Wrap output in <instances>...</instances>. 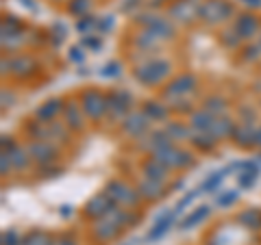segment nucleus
<instances>
[{"label": "nucleus", "mask_w": 261, "mask_h": 245, "mask_svg": "<svg viewBox=\"0 0 261 245\" xmlns=\"http://www.w3.org/2000/svg\"><path fill=\"white\" fill-rule=\"evenodd\" d=\"M198 11L207 22H220V20L228 18L231 7H228L224 0H207V3L202 5V9H198Z\"/></svg>", "instance_id": "f257e3e1"}, {"label": "nucleus", "mask_w": 261, "mask_h": 245, "mask_svg": "<svg viewBox=\"0 0 261 245\" xmlns=\"http://www.w3.org/2000/svg\"><path fill=\"white\" fill-rule=\"evenodd\" d=\"M168 65L166 63H150L146 65V76H142L144 83H154V80H159L163 74H166Z\"/></svg>", "instance_id": "f03ea898"}, {"label": "nucleus", "mask_w": 261, "mask_h": 245, "mask_svg": "<svg viewBox=\"0 0 261 245\" xmlns=\"http://www.w3.org/2000/svg\"><path fill=\"white\" fill-rule=\"evenodd\" d=\"M174 213H176V210H174ZM174 213H170L168 217H161V219H159V222H157V224H154V228H152V230L148 232V239H159V236H161L163 232H166V230H168V226H170V222H172V217H174Z\"/></svg>", "instance_id": "7ed1b4c3"}, {"label": "nucleus", "mask_w": 261, "mask_h": 245, "mask_svg": "<svg viewBox=\"0 0 261 245\" xmlns=\"http://www.w3.org/2000/svg\"><path fill=\"white\" fill-rule=\"evenodd\" d=\"M252 33H255V20H252L250 15H244V18L238 22V35L250 37Z\"/></svg>", "instance_id": "20e7f679"}, {"label": "nucleus", "mask_w": 261, "mask_h": 245, "mask_svg": "<svg viewBox=\"0 0 261 245\" xmlns=\"http://www.w3.org/2000/svg\"><path fill=\"white\" fill-rule=\"evenodd\" d=\"M59 111H61V104L57 102V100H53V102H48V107H46V109H44V107L39 109V111H37V115L42 117V119H50V117H55Z\"/></svg>", "instance_id": "39448f33"}, {"label": "nucleus", "mask_w": 261, "mask_h": 245, "mask_svg": "<svg viewBox=\"0 0 261 245\" xmlns=\"http://www.w3.org/2000/svg\"><path fill=\"white\" fill-rule=\"evenodd\" d=\"M222 178H224V171H216V174H214V176H209V178H207V180H205V182H202V187H200V191H211V189H214V187H216V185H220V182H222Z\"/></svg>", "instance_id": "423d86ee"}, {"label": "nucleus", "mask_w": 261, "mask_h": 245, "mask_svg": "<svg viewBox=\"0 0 261 245\" xmlns=\"http://www.w3.org/2000/svg\"><path fill=\"white\" fill-rule=\"evenodd\" d=\"M207 213H209V210H207L205 206H200V208L196 210L194 215H190V217L185 219V222H183V228H192L196 222H200V219H205V217H207Z\"/></svg>", "instance_id": "0eeeda50"}, {"label": "nucleus", "mask_w": 261, "mask_h": 245, "mask_svg": "<svg viewBox=\"0 0 261 245\" xmlns=\"http://www.w3.org/2000/svg\"><path fill=\"white\" fill-rule=\"evenodd\" d=\"M255 178H257V169H248V171H244V174L240 176V185L242 187H248L250 182H255Z\"/></svg>", "instance_id": "6e6552de"}, {"label": "nucleus", "mask_w": 261, "mask_h": 245, "mask_svg": "<svg viewBox=\"0 0 261 245\" xmlns=\"http://www.w3.org/2000/svg\"><path fill=\"white\" fill-rule=\"evenodd\" d=\"M244 3H246V5H259L261 0H244Z\"/></svg>", "instance_id": "1a4fd4ad"}]
</instances>
